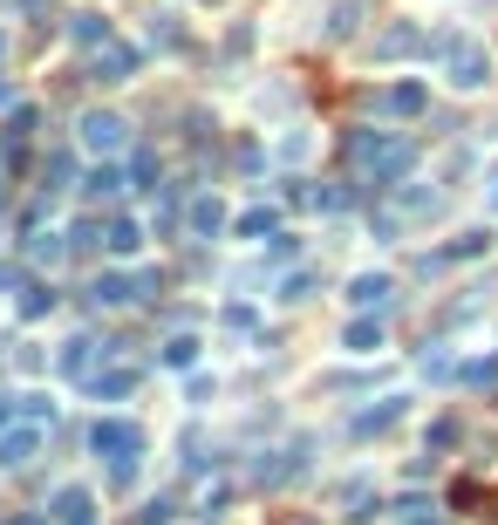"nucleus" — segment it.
<instances>
[{
    "instance_id": "nucleus-2",
    "label": "nucleus",
    "mask_w": 498,
    "mask_h": 525,
    "mask_svg": "<svg viewBox=\"0 0 498 525\" xmlns=\"http://www.w3.org/2000/svg\"><path fill=\"white\" fill-rule=\"evenodd\" d=\"M82 144L116 150V144H123V123H116V116H82Z\"/></svg>"
},
{
    "instance_id": "nucleus-9",
    "label": "nucleus",
    "mask_w": 498,
    "mask_h": 525,
    "mask_svg": "<svg viewBox=\"0 0 498 525\" xmlns=\"http://www.w3.org/2000/svg\"><path fill=\"white\" fill-rule=\"evenodd\" d=\"M492 205H498V178H492Z\"/></svg>"
},
{
    "instance_id": "nucleus-7",
    "label": "nucleus",
    "mask_w": 498,
    "mask_h": 525,
    "mask_svg": "<svg viewBox=\"0 0 498 525\" xmlns=\"http://www.w3.org/2000/svg\"><path fill=\"white\" fill-rule=\"evenodd\" d=\"M28 444H35V437H7V444H0V464H21V457H28Z\"/></svg>"
},
{
    "instance_id": "nucleus-1",
    "label": "nucleus",
    "mask_w": 498,
    "mask_h": 525,
    "mask_svg": "<svg viewBox=\"0 0 498 525\" xmlns=\"http://www.w3.org/2000/svg\"><path fill=\"white\" fill-rule=\"evenodd\" d=\"M96 450H116V464H123V457H137V430L130 423H96Z\"/></svg>"
},
{
    "instance_id": "nucleus-6",
    "label": "nucleus",
    "mask_w": 498,
    "mask_h": 525,
    "mask_svg": "<svg viewBox=\"0 0 498 525\" xmlns=\"http://www.w3.org/2000/svg\"><path fill=\"white\" fill-rule=\"evenodd\" d=\"M110 246H116V253H137V225L116 219V225H110Z\"/></svg>"
},
{
    "instance_id": "nucleus-10",
    "label": "nucleus",
    "mask_w": 498,
    "mask_h": 525,
    "mask_svg": "<svg viewBox=\"0 0 498 525\" xmlns=\"http://www.w3.org/2000/svg\"><path fill=\"white\" fill-rule=\"evenodd\" d=\"M0 416H7V403H0Z\"/></svg>"
},
{
    "instance_id": "nucleus-11",
    "label": "nucleus",
    "mask_w": 498,
    "mask_h": 525,
    "mask_svg": "<svg viewBox=\"0 0 498 525\" xmlns=\"http://www.w3.org/2000/svg\"><path fill=\"white\" fill-rule=\"evenodd\" d=\"M0 48H7V41H0Z\"/></svg>"
},
{
    "instance_id": "nucleus-3",
    "label": "nucleus",
    "mask_w": 498,
    "mask_h": 525,
    "mask_svg": "<svg viewBox=\"0 0 498 525\" xmlns=\"http://www.w3.org/2000/svg\"><path fill=\"white\" fill-rule=\"evenodd\" d=\"M485 75H492V62H485V55H471V48H464V55H458V69H451V82H458V89H478V82H485Z\"/></svg>"
},
{
    "instance_id": "nucleus-4",
    "label": "nucleus",
    "mask_w": 498,
    "mask_h": 525,
    "mask_svg": "<svg viewBox=\"0 0 498 525\" xmlns=\"http://www.w3.org/2000/svg\"><path fill=\"white\" fill-rule=\"evenodd\" d=\"M348 348H355V355H369V348H383V328H369V321H355V328H348Z\"/></svg>"
},
{
    "instance_id": "nucleus-5",
    "label": "nucleus",
    "mask_w": 498,
    "mask_h": 525,
    "mask_svg": "<svg viewBox=\"0 0 498 525\" xmlns=\"http://www.w3.org/2000/svg\"><path fill=\"white\" fill-rule=\"evenodd\" d=\"M383 294H389L383 273H362V280H355V307H369V300H383Z\"/></svg>"
},
{
    "instance_id": "nucleus-8",
    "label": "nucleus",
    "mask_w": 498,
    "mask_h": 525,
    "mask_svg": "<svg viewBox=\"0 0 498 525\" xmlns=\"http://www.w3.org/2000/svg\"><path fill=\"white\" fill-rule=\"evenodd\" d=\"M96 300H110L116 307V300H130V287H123V280H96Z\"/></svg>"
}]
</instances>
